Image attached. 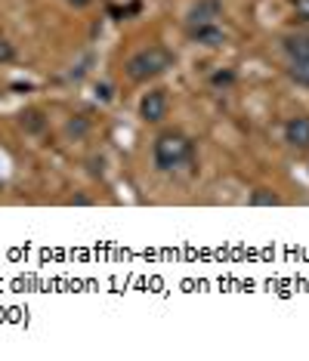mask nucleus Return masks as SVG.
Instances as JSON below:
<instances>
[{"instance_id": "4", "label": "nucleus", "mask_w": 309, "mask_h": 361, "mask_svg": "<svg viewBox=\"0 0 309 361\" xmlns=\"http://www.w3.org/2000/svg\"><path fill=\"white\" fill-rule=\"evenodd\" d=\"M281 136H284V142H288L291 149L306 152L309 149V118L306 114H294V118H288L284 121V127H281Z\"/></svg>"}, {"instance_id": "7", "label": "nucleus", "mask_w": 309, "mask_h": 361, "mask_svg": "<svg viewBox=\"0 0 309 361\" xmlns=\"http://www.w3.org/2000/svg\"><path fill=\"white\" fill-rule=\"evenodd\" d=\"M281 50L288 59H309V31H294L281 37Z\"/></svg>"}, {"instance_id": "2", "label": "nucleus", "mask_w": 309, "mask_h": 361, "mask_svg": "<svg viewBox=\"0 0 309 361\" xmlns=\"http://www.w3.org/2000/svg\"><path fill=\"white\" fill-rule=\"evenodd\" d=\"M167 68H174V53L161 44H152V47H143L140 53H133L124 65L127 78L136 80V84H145L152 78H161Z\"/></svg>"}, {"instance_id": "8", "label": "nucleus", "mask_w": 309, "mask_h": 361, "mask_svg": "<svg viewBox=\"0 0 309 361\" xmlns=\"http://www.w3.org/2000/svg\"><path fill=\"white\" fill-rule=\"evenodd\" d=\"M19 124H22L25 133L35 136V133H44V130H47V118H44V111H40V109H28V111H22Z\"/></svg>"}, {"instance_id": "9", "label": "nucleus", "mask_w": 309, "mask_h": 361, "mask_svg": "<svg viewBox=\"0 0 309 361\" xmlns=\"http://www.w3.org/2000/svg\"><path fill=\"white\" fill-rule=\"evenodd\" d=\"M288 75L297 87L309 90V59H288Z\"/></svg>"}, {"instance_id": "14", "label": "nucleus", "mask_w": 309, "mask_h": 361, "mask_svg": "<svg viewBox=\"0 0 309 361\" xmlns=\"http://www.w3.org/2000/svg\"><path fill=\"white\" fill-rule=\"evenodd\" d=\"M235 84V71H217L214 75V87H232Z\"/></svg>"}, {"instance_id": "12", "label": "nucleus", "mask_w": 309, "mask_h": 361, "mask_svg": "<svg viewBox=\"0 0 309 361\" xmlns=\"http://www.w3.org/2000/svg\"><path fill=\"white\" fill-rule=\"evenodd\" d=\"M16 59V47L10 40H0V65H10Z\"/></svg>"}, {"instance_id": "5", "label": "nucleus", "mask_w": 309, "mask_h": 361, "mask_svg": "<svg viewBox=\"0 0 309 361\" xmlns=\"http://www.w3.org/2000/svg\"><path fill=\"white\" fill-rule=\"evenodd\" d=\"M189 40L192 44H201L207 50H217V47L226 44V31L217 25V22H205V25H189Z\"/></svg>"}, {"instance_id": "6", "label": "nucleus", "mask_w": 309, "mask_h": 361, "mask_svg": "<svg viewBox=\"0 0 309 361\" xmlns=\"http://www.w3.org/2000/svg\"><path fill=\"white\" fill-rule=\"evenodd\" d=\"M223 16V0H195L189 10V25H205Z\"/></svg>"}, {"instance_id": "15", "label": "nucleus", "mask_w": 309, "mask_h": 361, "mask_svg": "<svg viewBox=\"0 0 309 361\" xmlns=\"http://www.w3.org/2000/svg\"><path fill=\"white\" fill-rule=\"evenodd\" d=\"M93 0H68V6H75V10H84V6H90Z\"/></svg>"}, {"instance_id": "10", "label": "nucleus", "mask_w": 309, "mask_h": 361, "mask_svg": "<svg viewBox=\"0 0 309 361\" xmlns=\"http://www.w3.org/2000/svg\"><path fill=\"white\" fill-rule=\"evenodd\" d=\"M250 204H254V207H279L281 198L275 192H269V188H257V192L250 195Z\"/></svg>"}, {"instance_id": "3", "label": "nucleus", "mask_w": 309, "mask_h": 361, "mask_svg": "<svg viewBox=\"0 0 309 361\" xmlns=\"http://www.w3.org/2000/svg\"><path fill=\"white\" fill-rule=\"evenodd\" d=\"M170 111V96L167 90H149L140 99V118L145 124H161Z\"/></svg>"}, {"instance_id": "1", "label": "nucleus", "mask_w": 309, "mask_h": 361, "mask_svg": "<svg viewBox=\"0 0 309 361\" xmlns=\"http://www.w3.org/2000/svg\"><path fill=\"white\" fill-rule=\"evenodd\" d=\"M192 158H195V142L186 133H180V130H164L152 145L154 167L164 170V173L183 167V164H189Z\"/></svg>"}, {"instance_id": "11", "label": "nucleus", "mask_w": 309, "mask_h": 361, "mask_svg": "<svg viewBox=\"0 0 309 361\" xmlns=\"http://www.w3.org/2000/svg\"><path fill=\"white\" fill-rule=\"evenodd\" d=\"M87 130H90V124H87V121H84V118H71V121H68V127H65V133H68V136H75V139H78V136H84V133H87Z\"/></svg>"}, {"instance_id": "13", "label": "nucleus", "mask_w": 309, "mask_h": 361, "mask_svg": "<svg viewBox=\"0 0 309 361\" xmlns=\"http://www.w3.org/2000/svg\"><path fill=\"white\" fill-rule=\"evenodd\" d=\"M294 19L309 25V0H294Z\"/></svg>"}]
</instances>
